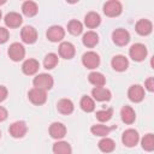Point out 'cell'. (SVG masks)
Instances as JSON below:
<instances>
[{
  "mask_svg": "<svg viewBox=\"0 0 154 154\" xmlns=\"http://www.w3.org/2000/svg\"><path fill=\"white\" fill-rule=\"evenodd\" d=\"M32 84H34L35 88H38V89H42V90L47 91V90L52 89V87L54 84V79L48 73H40V75L34 77Z\"/></svg>",
  "mask_w": 154,
  "mask_h": 154,
  "instance_id": "6da1fadb",
  "label": "cell"
},
{
  "mask_svg": "<svg viewBox=\"0 0 154 154\" xmlns=\"http://www.w3.org/2000/svg\"><path fill=\"white\" fill-rule=\"evenodd\" d=\"M147 54H148V51L143 43H134L129 48V55L134 61H143Z\"/></svg>",
  "mask_w": 154,
  "mask_h": 154,
  "instance_id": "7a4b0ae2",
  "label": "cell"
},
{
  "mask_svg": "<svg viewBox=\"0 0 154 154\" xmlns=\"http://www.w3.org/2000/svg\"><path fill=\"white\" fill-rule=\"evenodd\" d=\"M7 54H8V57H10L11 60H13V61H20L25 57V48H24V46L22 43L13 42V43L10 45L8 51H7Z\"/></svg>",
  "mask_w": 154,
  "mask_h": 154,
  "instance_id": "3957f363",
  "label": "cell"
},
{
  "mask_svg": "<svg viewBox=\"0 0 154 154\" xmlns=\"http://www.w3.org/2000/svg\"><path fill=\"white\" fill-rule=\"evenodd\" d=\"M123 11L122 2L118 0H109L106 1L103 5V13L107 17H118Z\"/></svg>",
  "mask_w": 154,
  "mask_h": 154,
  "instance_id": "277c9868",
  "label": "cell"
},
{
  "mask_svg": "<svg viewBox=\"0 0 154 154\" xmlns=\"http://www.w3.org/2000/svg\"><path fill=\"white\" fill-rule=\"evenodd\" d=\"M82 64L89 70H94L100 65V57L97 53L89 51L82 55Z\"/></svg>",
  "mask_w": 154,
  "mask_h": 154,
  "instance_id": "5b68a950",
  "label": "cell"
},
{
  "mask_svg": "<svg viewBox=\"0 0 154 154\" xmlns=\"http://www.w3.org/2000/svg\"><path fill=\"white\" fill-rule=\"evenodd\" d=\"M28 97H29L31 103H34L36 106H41L47 101V93H46V90H42V89L34 87L32 89L29 90Z\"/></svg>",
  "mask_w": 154,
  "mask_h": 154,
  "instance_id": "8992f818",
  "label": "cell"
},
{
  "mask_svg": "<svg viewBox=\"0 0 154 154\" xmlns=\"http://www.w3.org/2000/svg\"><path fill=\"white\" fill-rule=\"evenodd\" d=\"M140 141V135L135 129H128L122 135V142L125 147H135Z\"/></svg>",
  "mask_w": 154,
  "mask_h": 154,
  "instance_id": "52a82bcc",
  "label": "cell"
},
{
  "mask_svg": "<svg viewBox=\"0 0 154 154\" xmlns=\"http://www.w3.org/2000/svg\"><path fill=\"white\" fill-rule=\"evenodd\" d=\"M26 131H28V126L24 120H17V122L12 123L8 128L10 135L14 138H22L26 134Z\"/></svg>",
  "mask_w": 154,
  "mask_h": 154,
  "instance_id": "ba28073f",
  "label": "cell"
},
{
  "mask_svg": "<svg viewBox=\"0 0 154 154\" xmlns=\"http://www.w3.org/2000/svg\"><path fill=\"white\" fill-rule=\"evenodd\" d=\"M20 38L26 45H32L37 40V31L31 25H25L20 30Z\"/></svg>",
  "mask_w": 154,
  "mask_h": 154,
  "instance_id": "9c48e42d",
  "label": "cell"
},
{
  "mask_svg": "<svg viewBox=\"0 0 154 154\" xmlns=\"http://www.w3.org/2000/svg\"><path fill=\"white\" fill-rule=\"evenodd\" d=\"M112 41L117 45V46H125L129 43L130 41V34L128 30L123 29V28H118L112 32Z\"/></svg>",
  "mask_w": 154,
  "mask_h": 154,
  "instance_id": "30bf717a",
  "label": "cell"
},
{
  "mask_svg": "<svg viewBox=\"0 0 154 154\" xmlns=\"http://www.w3.org/2000/svg\"><path fill=\"white\" fill-rule=\"evenodd\" d=\"M128 97L130 101L137 103L144 99V89L140 84H132L128 90Z\"/></svg>",
  "mask_w": 154,
  "mask_h": 154,
  "instance_id": "8fae6325",
  "label": "cell"
},
{
  "mask_svg": "<svg viewBox=\"0 0 154 154\" xmlns=\"http://www.w3.org/2000/svg\"><path fill=\"white\" fill-rule=\"evenodd\" d=\"M46 36L51 42H60L65 36V30L60 25H52L48 28Z\"/></svg>",
  "mask_w": 154,
  "mask_h": 154,
  "instance_id": "7c38bea8",
  "label": "cell"
},
{
  "mask_svg": "<svg viewBox=\"0 0 154 154\" xmlns=\"http://www.w3.org/2000/svg\"><path fill=\"white\" fill-rule=\"evenodd\" d=\"M48 131H49L51 137L54 138V140H61L66 135V128H65V125L63 123H59V122L52 123L49 125Z\"/></svg>",
  "mask_w": 154,
  "mask_h": 154,
  "instance_id": "4fadbf2b",
  "label": "cell"
},
{
  "mask_svg": "<svg viewBox=\"0 0 154 154\" xmlns=\"http://www.w3.org/2000/svg\"><path fill=\"white\" fill-rule=\"evenodd\" d=\"M111 66L113 67V70L118 71V72H123L125 70H128L129 67V60L126 57L122 55V54H118V55H114L111 60Z\"/></svg>",
  "mask_w": 154,
  "mask_h": 154,
  "instance_id": "5bb4252c",
  "label": "cell"
},
{
  "mask_svg": "<svg viewBox=\"0 0 154 154\" xmlns=\"http://www.w3.org/2000/svg\"><path fill=\"white\" fill-rule=\"evenodd\" d=\"M91 96H93V100H96V101H100V102H103V101H108L111 100V91L105 88V87H94L93 90H91Z\"/></svg>",
  "mask_w": 154,
  "mask_h": 154,
  "instance_id": "9a60e30c",
  "label": "cell"
},
{
  "mask_svg": "<svg viewBox=\"0 0 154 154\" xmlns=\"http://www.w3.org/2000/svg\"><path fill=\"white\" fill-rule=\"evenodd\" d=\"M76 49L75 46L69 42V41H64L59 45V55L64 59H72L75 57Z\"/></svg>",
  "mask_w": 154,
  "mask_h": 154,
  "instance_id": "2e32d148",
  "label": "cell"
},
{
  "mask_svg": "<svg viewBox=\"0 0 154 154\" xmlns=\"http://www.w3.org/2000/svg\"><path fill=\"white\" fill-rule=\"evenodd\" d=\"M135 30H136V32H137L138 35H141V36H147V35H149V34L152 32V30H153V24H152L150 20L143 18V19L137 20V23H136V25H135Z\"/></svg>",
  "mask_w": 154,
  "mask_h": 154,
  "instance_id": "e0dca14e",
  "label": "cell"
},
{
  "mask_svg": "<svg viewBox=\"0 0 154 154\" xmlns=\"http://www.w3.org/2000/svg\"><path fill=\"white\" fill-rule=\"evenodd\" d=\"M5 24L7 28H11V29H14V28H18L22 23H23V18L19 13L17 12H8L6 16H5V19H4Z\"/></svg>",
  "mask_w": 154,
  "mask_h": 154,
  "instance_id": "ac0fdd59",
  "label": "cell"
},
{
  "mask_svg": "<svg viewBox=\"0 0 154 154\" xmlns=\"http://www.w3.org/2000/svg\"><path fill=\"white\" fill-rule=\"evenodd\" d=\"M40 69V63L36 59H26L22 65V71L26 76L35 75Z\"/></svg>",
  "mask_w": 154,
  "mask_h": 154,
  "instance_id": "d6986e66",
  "label": "cell"
},
{
  "mask_svg": "<svg viewBox=\"0 0 154 154\" xmlns=\"http://www.w3.org/2000/svg\"><path fill=\"white\" fill-rule=\"evenodd\" d=\"M100 23H101V17H100V14L97 12H94V11L88 12L85 14V17H84V24L89 29L97 28L100 25Z\"/></svg>",
  "mask_w": 154,
  "mask_h": 154,
  "instance_id": "ffe728a7",
  "label": "cell"
},
{
  "mask_svg": "<svg viewBox=\"0 0 154 154\" xmlns=\"http://www.w3.org/2000/svg\"><path fill=\"white\" fill-rule=\"evenodd\" d=\"M82 42H83V45H84L85 47L93 48V47H95V46L99 43V35H97L95 31L89 30V31H87V32L83 35Z\"/></svg>",
  "mask_w": 154,
  "mask_h": 154,
  "instance_id": "44dd1931",
  "label": "cell"
},
{
  "mask_svg": "<svg viewBox=\"0 0 154 154\" xmlns=\"http://www.w3.org/2000/svg\"><path fill=\"white\" fill-rule=\"evenodd\" d=\"M120 118L125 124H132L136 119V113L131 106H124L120 109Z\"/></svg>",
  "mask_w": 154,
  "mask_h": 154,
  "instance_id": "7402d4cb",
  "label": "cell"
},
{
  "mask_svg": "<svg viewBox=\"0 0 154 154\" xmlns=\"http://www.w3.org/2000/svg\"><path fill=\"white\" fill-rule=\"evenodd\" d=\"M57 108L61 114H66L67 116V114H71L73 112L75 106H73V102L70 99H61V100L58 101Z\"/></svg>",
  "mask_w": 154,
  "mask_h": 154,
  "instance_id": "603a6c76",
  "label": "cell"
},
{
  "mask_svg": "<svg viewBox=\"0 0 154 154\" xmlns=\"http://www.w3.org/2000/svg\"><path fill=\"white\" fill-rule=\"evenodd\" d=\"M53 154H72V148L66 141H58L52 147Z\"/></svg>",
  "mask_w": 154,
  "mask_h": 154,
  "instance_id": "cb8c5ba5",
  "label": "cell"
},
{
  "mask_svg": "<svg viewBox=\"0 0 154 154\" xmlns=\"http://www.w3.org/2000/svg\"><path fill=\"white\" fill-rule=\"evenodd\" d=\"M116 129V126H107V125H103V124H95L90 128V131L93 135L95 136H99V137H107V135L113 130Z\"/></svg>",
  "mask_w": 154,
  "mask_h": 154,
  "instance_id": "d4e9b609",
  "label": "cell"
},
{
  "mask_svg": "<svg viewBox=\"0 0 154 154\" xmlns=\"http://www.w3.org/2000/svg\"><path fill=\"white\" fill-rule=\"evenodd\" d=\"M22 12L26 17H34V16H36V13L38 12L37 4L34 2V1H30V0L24 1L23 5H22Z\"/></svg>",
  "mask_w": 154,
  "mask_h": 154,
  "instance_id": "484cf974",
  "label": "cell"
},
{
  "mask_svg": "<svg viewBox=\"0 0 154 154\" xmlns=\"http://www.w3.org/2000/svg\"><path fill=\"white\" fill-rule=\"evenodd\" d=\"M97 147H99V149H100L102 153H111V152H113L114 148H116V142H114L112 138H109V137H102V138L99 141Z\"/></svg>",
  "mask_w": 154,
  "mask_h": 154,
  "instance_id": "4316f807",
  "label": "cell"
},
{
  "mask_svg": "<svg viewBox=\"0 0 154 154\" xmlns=\"http://www.w3.org/2000/svg\"><path fill=\"white\" fill-rule=\"evenodd\" d=\"M88 81L90 84H93L94 87H103L106 84V78L101 72L97 71H93L89 73L88 76Z\"/></svg>",
  "mask_w": 154,
  "mask_h": 154,
  "instance_id": "83f0119b",
  "label": "cell"
},
{
  "mask_svg": "<svg viewBox=\"0 0 154 154\" xmlns=\"http://www.w3.org/2000/svg\"><path fill=\"white\" fill-rule=\"evenodd\" d=\"M79 106H81V108H82L84 112H87V113H90V112H93V111L95 109V102H94L93 97H90V96H88V95L82 96V99H81V101H79Z\"/></svg>",
  "mask_w": 154,
  "mask_h": 154,
  "instance_id": "f1b7e54d",
  "label": "cell"
},
{
  "mask_svg": "<svg viewBox=\"0 0 154 154\" xmlns=\"http://www.w3.org/2000/svg\"><path fill=\"white\" fill-rule=\"evenodd\" d=\"M67 31L73 36H78L83 31V24L77 19H72L67 23Z\"/></svg>",
  "mask_w": 154,
  "mask_h": 154,
  "instance_id": "f546056e",
  "label": "cell"
},
{
  "mask_svg": "<svg viewBox=\"0 0 154 154\" xmlns=\"http://www.w3.org/2000/svg\"><path fill=\"white\" fill-rule=\"evenodd\" d=\"M58 61H59V58L55 53H48L46 57H45V60H43V66L47 69V70H52L54 69L57 65H58Z\"/></svg>",
  "mask_w": 154,
  "mask_h": 154,
  "instance_id": "4dcf8cb0",
  "label": "cell"
},
{
  "mask_svg": "<svg viewBox=\"0 0 154 154\" xmlns=\"http://www.w3.org/2000/svg\"><path fill=\"white\" fill-rule=\"evenodd\" d=\"M141 146L146 152H152L154 150V135L153 134H147L141 140Z\"/></svg>",
  "mask_w": 154,
  "mask_h": 154,
  "instance_id": "1f68e13d",
  "label": "cell"
},
{
  "mask_svg": "<svg viewBox=\"0 0 154 154\" xmlns=\"http://www.w3.org/2000/svg\"><path fill=\"white\" fill-rule=\"evenodd\" d=\"M113 116V109L112 108H106V109H100L96 112L95 117L99 122L101 123H105V122H108Z\"/></svg>",
  "mask_w": 154,
  "mask_h": 154,
  "instance_id": "d6a6232c",
  "label": "cell"
},
{
  "mask_svg": "<svg viewBox=\"0 0 154 154\" xmlns=\"http://www.w3.org/2000/svg\"><path fill=\"white\" fill-rule=\"evenodd\" d=\"M8 36H10L8 30L6 28H4V26H0V45L5 43L8 40Z\"/></svg>",
  "mask_w": 154,
  "mask_h": 154,
  "instance_id": "836d02e7",
  "label": "cell"
},
{
  "mask_svg": "<svg viewBox=\"0 0 154 154\" xmlns=\"http://www.w3.org/2000/svg\"><path fill=\"white\" fill-rule=\"evenodd\" d=\"M144 88H146L148 91H154V78H153V77H149L148 79H146V82H144Z\"/></svg>",
  "mask_w": 154,
  "mask_h": 154,
  "instance_id": "e575fe53",
  "label": "cell"
},
{
  "mask_svg": "<svg viewBox=\"0 0 154 154\" xmlns=\"http://www.w3.org/2000/svg\"><path fill=\"white\" fill-rule=\"evenodd\" d=\"M7 94H8L7 88L4 87V85H0V102H2L7 97Z\"/></svg>",
  "mask_w": 154,
  "mask_h": 154,
  "instance_id": "d590c367",
  "label": "cell"
},
{
  "mask_svg": "<svg viewBox=\"0 0 154 154\" xmlns=\"http://www.w3.org/2000/svg\"><path fill=\"white\" fill-rule=\"evenodd\" d=\"M7 116H8L7 109H6L5 107L0 106V123L4 122V120H6V119H7Z\"/></svg>",
  "mask_w": 154,
  "mask_h": 154,
  "instance_id": "8d00e7d4",
  "label": "cell"
},
{
  "mask_svg": "<svg viewBox=\"0 0 154 154\" xmlns=\"http://www.w3.org/2000/svg\"><path fill=\"white\" fill-rule=\"evenodd\" d=\"M0 4H5V0H2V1H0Z\"/></svg>",
  "mask_w": 154,
  "mask_h": 154,
  "instance_id": "74e56055",
  "label": "cell"
},
{
  "mask_svg": "<svg viewBox=\"0 0 154 154\" xmlns=\"http://www.w3.org/2000/svg\"><path fill=\"white\" fill-rule=\"evenodd\" d=\"M1 16H2V13H1V10H0V19H1Z\"/></svg>",
  "mask_w": 154,
  "mask_h": 154,
  "instance_id": "f35d334b",
  "label": "cell"
},
{
  "mask_svg": "<svg viewBox=\"0 0 154 154\" xmlns=\"http://www.w3.org/2000/svg\"><path fill=\"white\" fill-rule=\"evenodd\" d=\"M0 137H1V131H0Z\"/></svg>",
  "mask_w": 154,
  "mask_h": 154,
  "instance_id": "ab89813d",
  "label": "cell"
}]
</instances>
